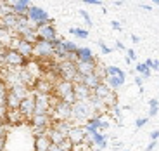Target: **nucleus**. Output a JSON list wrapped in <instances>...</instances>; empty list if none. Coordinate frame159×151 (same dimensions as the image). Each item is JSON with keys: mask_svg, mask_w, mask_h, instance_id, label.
Listing matches in <instances>:
<instances>
[{"mask_svg": "<svg viewBox=\"0 0 159 151\" xmlns=\"http://www.w3.org/2000/svg\"><path fill=\"white\" fill-rule=\"evenodd\" d=\"M7 94H9V87L5 85V82L0 80V104L7 103Z\"/></svg>", "mask_w": 159, "mask_h": 151, "instance_id": "nucleus-30", "label": "nucleus"}, {"mask_svg": "<svg viewBox=\"0 0 159 151\" xmlns=\"http://www.w3.org/2000/svg\"><path fill=\"white\" fill-rule=\"evenodd\" d=\"M52 146V141L48 135H36L35 137V151H48Z\"/></svg>", "mask_w": 159, "mask_h": 151, "instance_id": "nucleus-19", "label": "nucleus"}, {"mask_svg": "<svg viewBox=\"0 0 159 151\" xmlns=\"http://www.w3.org/2000/svg\"><path fill=\"white\" fill-rule=\"evenodd\" d=\"M90 139H92V144L95 148H99V149H106V146H107V135L102 134V132L90 135Z\"/></svg>", "mask_w": 159, "mask_h": 151, "instance_id": "nucleus-20", "label": "nucleus"}, {"mask_svg": "<svg viewBox=\"0 0 159 151\" xmlns=\"http://www.w3.org/2000/svg\"><path fill=\"white\" fill-rule=\"evenodd\" d=\"M131 59H137L135 51H133V49H126V63H131Z\"/></svg>", "mask_w": 159, "mask_h": 151, "instance_id": "nucleus-38", "label": "nucleus"}, {"mask_svg": "<svg viewBox=\"0 0 159 151\" xmlns=\"http://www.w3.org/2000/svg\"><path fill=\"white\" fill-rule=\"evenodd\" d=\"M56 45L48 40H38L35 44V57L36 59H54Z\"/></svg>", "mask_w": 159, "mask_h": 151, "instance_id": "nucleus-5", "label": "nucleus"}, {"mask_svg": "<svg viewBox=\"0 0 159 151\" xmlns=\"http://www.w3.org/2000/svg\"><path fill=\"white\" fill-rule=\"evenodd\" d=\"M93 108L88 101H76L73 104V116H71V122L75 125H80V123H87L88 120L92 118L93 115Z\"/></svg>", "mask_w": 159, "mask_h": 151, "instance_id": "nucleus-1", "label": "nucleus"}, {"mask_svg": "<svg viewBox=\"0 0 159 151\" xmlns=\"http://www.w3.org/2000/svg\"><path fill=\"white\" fill-rule=\"evenodd\" d=\"M21 103H23V101H21L12 90H9V94H7V103H5L9 110H17V108H21Z\"/></svg>", "mask_w": 159, "mask_h": 151, "instance_id": "nucleus-23", "label": "nucleus"}, {"mask_svg": "<svg viewBox=\"0 0 159 151\" xmlns=\"http://www.w3.org/2000/svg\"><path fill=\"white\" fill-rule=\"evenodd\" d=\"M159 111V101L157 99H151L149 101V116H156Z\"/></svg>", "mask_w": 159, "mask_h": 151, "instance_id": "nucleus-32", "label": "nucleus"}, {"mask_svg": "<svg viewBox=\"0 0 159 151\" xmlns=\"http://www.w3.org/2000/svg\"><path fill=\"white\" fill-rule=\"evenodd\" d=\"M7 113H9L7 104H0V122H7Z\"/></svg>", "mask_w": 159, "mask_h": 151, "instance_id": "nucleus-35", "label": "nucleus"}, {"mask_svg": "<svg viewBox=\"0 0 159 151\" xmlns=\"http://www.w3.org/2000/svg\"><path fill=\"white\" fill-rule=\"evenodd\" d=\"M12 5H14V12L17 16H26L30 7H31V2L30 0H14Z\"/></svg>", "mask_w": 159, "mask_h": 151, "instance_id": "nucleus-15", "label": "nucleus"}, {"mask_svg": "<svg viewBox=\"0 0 159 151\" xmlns=\"http://www.w3.org/2000/svg\"><path fill=\"white\" fill-rule=\"evenodd\" d=\"M47 135H48V139L52 141V144H61L64 139H66V135H64L62 132H59L57 129H54V127L48 129V134Z\"/></svg>", "mask_w": 159, "mask_h": 151, "instance_id": "nucleus-22", "label": "nucleus"}, {"mask_svg": "<svg viewBox=\"0 0 159 151\" xmlns=\"http://www.w3.org/2000/svg\"><path fill=\"white\" fill-rule=\"evenodd\" d=\"M95 64L97 61H83V59H78L76 61V70H78L80 75H92V73L95 71Z\"/></svg>", "mask_w": 159, "mask_h": 151, "instance_id": "nucleus-13", "label": "nucleus"}, {"mask_svg": "<svg viewBox=\"0 0 159 151\" xmlns=\"http://www.w3.org/2000/svg\"><path fill=\"white\" fill-rule=\"evenodd\" d=\"M17 23H19V16H17V14H9V16L0 17V26L5 28V30H11V32L16 30Z\"/></svg>", "mask_w": 159, "mask_h": 151, "instance_id": "nucleus-14", "label": "nucleus"}, {"mask_svg": "<svg viewBox=\"0 0 159 151\" xmlns=\"http://www.w3.org/2000/svg\"><path fill=\"white\" fill-rule=\"evenodd\" d=\"M0 47H2V42H0Z\"/></svg>", "mask_w": 159, "mask_h": 151, "instance_id": "nucleus-55", "label": "nucleus"}, {"mask_svg": "<svg viewBox=\"0 0 159 151\" xmlns=\"http://www.w3.org/2000/svg\"><path fill=\"white\" fill-rule=\"evenodd\" d=\"M9 14H16V12H14V5H12V2L0 0V17L9 16Z\"/></svg>", "mask_w": 159, "mask_h": 151, "instance_id": "nucleus-25", "label": "nucleus"}, {"mask_svg": "<svg viewBox=\"0 0 159 151\" xmlns=\"http://www.w3.org/2000/svg\"><path fill=\"white\" fill-rule=\"evenodd\" d=\"M102 82H104V80L100 78L99 75H95V73H92V75H87V76H85V80H83V84L87 85V87L90 89L92 92H93V89H95L97 85L102 84Z\"/></svg>", "mask_w": 159, "mask_h": 151, "instance_id": "nucleus-21", "label": "nucleus"}, {"mask_svg": "<svg viewBox=\"0 0 159 151\" xmlns=\"http://www.w3.org/2000/svg\"><path fill=\"white\" fill-rule=\"evenodd\" d=\"M76 56H78V59H83V61H95V56H93L90 47H80Z\"/></svg>", "mask_w": 159, "mask_h": 151, "instance_id": "nucleus-24", "label": "nucleus"}, {"mask_svg": "<svg viewBox=\"0 0 159 151\" xmlns=\"http://www.w3.org/2000/svg\"><path fill=\"white\" fill-rule=\"evenodd\" d=\"M75 90V84L69 82V80H64V78H57V82L54 84V92L52 94L56 95L57 99H64L68 94Z\"/></svg>", "mask_w": 159, "mask_h": 151, "instance_id": "nucleus-6", "label": "nucleus"}, {"mask_svg": "<svg viewBox=\"0 0 159 151\" xmlns=\"http://www.w3.org/2000/svg\"><path fill=\"white\" fill-rule=\"evenodd\" d=\"M21 113L24 115V118L26 120H31L33 116H35V110H36V97H35V92H33L31 95H28L26 99H23V103H21Z\"/></svg>", "mask_w": 159, "mask_h": 151, "instance_id": "nucleus-7", "label": "nucleus"}, {"mask_svg": "<svg viewBox=\"0 0 159 151\" xmlns=\"http://www.w3.org/2000/svg\"><path fill=\"white\" fill-rule=\"evenodd\" d=\"M99 47H100V51H102V54H111V52H112V49L107 47L104 42H99Z\"/></svg>", "mask_w": 159, "mask_h": 151, "instance_id": "nucleus-39", "label": "nucleus"}, {"mask_svg": "<svg viewBox=\"0 0 159 151\" xmlns=\"http://www.w3.org/2000/svg\"><path fill=\"white\" fill-rule=\"evenodd\" d=\"M9 49H16L21 56H24L26 59H33V57H35V44H30V42L23 40L21 37H17V35L12 38Z\"/></svg>", "mask_w": 159, "mask_h": 151, "instance_id": "nucleus-4", "label": "nucleus"}, {"mask_svg": "<svg viewBox=\"0 0 159 151\" xmlns=\"http://www.w3.org/2000/svg\"><path fill=\"white\" fill-rule=\"evenodd\" d=\"M26 16H28L30 19H33L35 23H38V26H40V24H43V23H50V21H52L50 16H48L42 7H38V5H31Z\"/></svg>", "mask_w": 159, "mask_h": 151, "instance_id": "nucleus-8", "label": "nucleus"}, {"mask_svg": "<svg viewBox=\"0 0 159 151\" xmlns=\"http://www.w3.org/2000/svg\"><path fill=\"white\" fill-rule=\"evenodd\" d=\"M24 68L30 71V75H31L33 78L38 80L40 76H42V66H40V63L36 59H28L26 64H24Z\"/></svg>", "mask_w": 159, "mask_h": 151, "instance_id": "nucleus-16", "label": "nucleus"}, {"mask_svg": "<svg viewBox=\"0 0 159 151\" xmlns=\"http://www.w3.org/2000/svg\"><path fill=\"white\" fill-rule=\"evenodd\" d=\"M4 148H5V137L0 135V151H4Z\"/></svg>", "mask_w": 159, "mask_h": 151, "instance_id": "nucleus-45", "label": "nucleus"}, {"mask_svg": "<svg viewBox=\"0 0 159 151\" xmlns=\"http://www.w3.org/2000/svg\"><path fill=\"white\" fill-rule=\"evenodd\" d=\"M85 4H88V5H102V2L100 0H83Z\"/></svg>", "mask_w": 159, "mask_h": 151, "instance_id": "nucleus-42", "label": "nucleus"}, {"mask_svg": "<svg viewBox=\"0 0 159 151\" xmlns=\"http://www.w3.org/2000/svg\"><path fill=\"white\" fill-rule=\"evenodd\" d=\"M147 122H149L147 116H142V118H139V120L135 122V127H137V129H140V127H143V125H145Z\"/></svg>", "mask_w": 159, "mask_h": 151, "instance_id": "nucleus-40", "label": "nucleus"}, {"mask_svg": "<svg viewBox=\"0 0 159 151\" xmlns=\"http://www.w3.org/2000/svg\"><path fill=\"white\" fill-rule=\"evenodd\" d=\"M4 33H5V28H2V26H0V37L4 35Z\"/></svg>", "mask_w": 159, "mask_h": 151, "instance_id": "nucleus-52", "label": "nucleus"}, {"mask_svg": "<svg viewBox=\"0 0 159 151\" xmlns=\"http://www.w3.org/2000/svg\"><path fill=\"white\" fill-rule=\"evenodd\" d=\"M109 90H111V87H109L106 82H102L100 85H97V87L93 89V94H95L97 97H100V99H104V97L109 94Z\"/></svg>", "mask_w": 159, "mask_h": 151, "instance_id": "nucleus-27", "label": "nucleus"}, {"mask_svg": "<svg viewBox=\"0 0 159 151\" xmlns=\"http://www.w3.org/2000/svg\"><path fill=\"white\" fill-rule=\"evenodd\" d=\"M26 57L21 56L19 52L16 51V49H7V52H5V66H24L26 64Z\"/></svg>", "mask_w": 159, "mask_h": 151, "instance_id": "nucleus-9", "label": "nucleus"}, {"mask_svg": "<svg viewBox=\"0 0 159 151\" xmlns=\"http://www.w3.org/2000/svg\"><path fill=\"white\" fill-rule=\"evenodd\" d=\"M52 116V122H59V120H71L73 116V104L66 103L62 99H57L56 97V103H54V108L50 111Z\"/></svg>", "mask_w": 159, "mask_h": 151, "instance_id": "nucleus-2", "label": "nucleus"}, {"mask_svg": "<svg viewBox=\"0 0 159 151\" xmlns=\"http://www.w3.org/2000/svg\"><path fill=\"white\" fill-rule=\"evenodd\" d=\"M69 33L71 35H75V37H78V38H88V32L87 30H81V28H71L69 30Z\"/></svg>", "mask_w": 159, "mask_h": 151, "instance_id": "nucleus-33", "label": "nucleus"}, {"mask_svg": "<svg viewBox=\"0 0 159 151\" xmlns=\"http://www.w3.org/2000/svg\"><path fill=\"white\" fill-rule=\"evenodd\" d=\"M151 139H154V141L159 139V130H152L151 132Z\"/></svg>", "mask_w": 159, "mask_h": 151, "instance_id": "nucleus-44", "label": "nucleus"}, {"mask_svg": "<svg viewBox=\"0 0 159 151\" xmlns=\"http://www.w3.org/2000/svg\"><path fill=\"white\" fill-rule=\"evenodd\" d=\"M48 151H64V149L59 146V144H52V146H50V149H48Z\"/></svg>", "mask_w": 159, "mask_h": 151, "instance_id": "nucleus-43", "label": "nucleus"}, {"mask_svg": "<svg viewBox=\"0 0 159 151\" xmlns=\"http://www.w3.org/2000/svg\"><path fill=\"white\" fill-rule=\"evenodd\" d=\"M75 95L78 101H88V97L92 95V90L85 84H75Z\"/></svg>", "mask_w": 159, "mask_h": 151, "instance_id": "nucleus-17", "label": "nucleus"}, {"mask_svg": "<svg viewBox=\"0 0 159 151\" xmlns=\"http://www.w3.org/2000/svg\"><path fill=\"white\" fill-rule=\"evenodd\" d=\"M52 70L59 75V78L69 80V82H73L75 76H76V73H78L76 63H73V61H61V63L52 64Z\"/></svg>", "mask_w": 159, "mask_h": 151, "instance_id": "nucleus-3", "label": "nucleus"}, {"mask_svg": "<svg viewBox=\"0 0 159 151\" xmlns=\"http://www.w3.org/2000/svg\"><path fill=\"white\" fill-rule=\"evenodd\" d=\"M121 71H123V70L118 68V66H106V75L107 76H118Z\"/></svg>", "mask_w": 159, "mask_h": 151, "instance_id": "nucleus-34", "label": "nucleus"}, {"mask_svg": "<svg viewBox=\"0 0 159 151\" xmlns=\"http://www.w3.org/2000/svg\"><path fill=\"white\" fill-rule=\"evenodd\" d=\"M80 14H81V17L85 19V23H87V26H92V17H90V14H88L87 11H80Z\"/></svg>", "mask_w": 159, "mask_h": 151, "instance_id": "nucleus-37", "label": "nucleus"}, {"mask_svg": "<svg viewBox=\"0 0 159 151\" xmlns=\"http://www.w3.org/2000/svg\"><path fill=\"white\" fill-rule=\"evenodd\" d=\"M135 71H139V75H140V76H143L145 80L151 78V75H152V70H151V68H149L145 63H139V64H137Z\"/></svg>", "mask_w": 159, "mask_h": 151, "instance_id": "nucleus-28", "label": "nucleus"}, {"mask_svg": "<svg viewBox=\"0 0 159 151\" xmlns=\"http://www.w3.org/2000/svg\"><path fill=\"white\" fill-rule=\"evenodd\" d=\"M111 26H112L114 30H121V24H119L118 21H112V23H111Z\"/></svg>", "mask_w": 159, "mask_h": 151, "instance_id": "nucleus-47", "label": "nucleus"}, {"mask_svg": "<svg viewBox=\"0 0 159 151\" xmlns=\"http://www.w3.org/2000/svg\"><path fill=\"white\" fill-rule=\"evenodd\" d=\"M152 71H159V61H154V64H152Z\"/></svg>", "mask_w": 159, "mask_h": 151, "instance_id": "nucleus-49", "label": "nucleus"}, {"mask_svg": "<svg viewBox=\"0 0 159 151\" xmlns=\"http://www.w3.org/2000/svg\"><path fill=\"white\" fill-rule=\"evenodd\" d=\"M87 137H88V134H87V130H85V125L83 127H81V125H73V129L69 130V134H68V139L71 141L73 144L83 143Z\"/></svg>", "mask_w": 159, "mask_h": 151, "instance_id": "nucleus-11", "label": "nucleus"}, {"mask_svg": "<svg viewBox=\"0 0 159 151\" xmlns=\"http://www.w3.org/2000/svg\"><path fill=\"white\" fill-rule=\"evenodd\" d=\"M125 151H128V149H125Z\"/></svg>", "mask_w": 159, "mask_h": 151, "instance_id": "nucleus-56", "label": "nucleus"}, {"mask_svg": "<svg viewBox=\"0 0 159 151\" xmlns=\"http://www.w3.org/2000/svg\"><path fill=\"white\" fill-rule=\"evenodd\" d=\"M24 115L21 113V110L17 108V110H9L7 113V123L9 125H19V123L24 122Z\"/></svg>", "mask_w": 159, "mask_h": 151, "instance_id": "nucleus-18", "label": "nucleus"}, {"mask_svg": "<svg viewBox=\"0 0 159 151\" xmlns=\"http://www.w3.org/2000/svg\"><path fill=\"white\" fill-rule=\"evenodd\" d=\"M104 103L107 104V108H111V106H116L118 104V94H116V90H109V94L104 97Z\"/></svg>", "mask_w": 159, "mask_h": 151, "instance_id": "nucleus-29", "label": "nucleus"}, {"mask_svg": "<svg viewBox=\"0 0 159 151\" xmlns=\"http://www.w3.org/2000/svg\"><path fill=\"white\" fill-rule=\"evenodd\" d=\"M38 37L40 40H48V42H54V40L57 38V32H56V26L50 23H43V24H40L38 26Z\"/></svg>", "mask_w": 159, "mask_h": 151, "instance_id": "nucleus-10", "label": "nucleus"}, {"mask_svg": "<svg viewBox=\"0 0 159 151\" xmlns=\"http://www.w3.org/2000/svg\"><path fill=\"white\" fill-rule=\"evenodd\" d=\"M143 80H145V78H143V76H140V75H139V76H135V84L139 85L140 89L143 87Z\"/></svg>", "mask_w": 159, "mask_h": 151, "instance_id": "nucleus-41", "label": "nucleus"}, {"mask_svg": "<svg viewBox=\"0 0 159 151\" xmlns=\"http://www.w3.org/2000/svg\"><path fill=\"white\" fill-rule=\"evenodd\" d=\"M151 2H154L156 5H159V0H151Z\"/></svg>", "mask_w": 159, "mask_h": 151, "instance_id": "nucleus-53", "label": "nucleus"}, {"mask_svg": "<svg viewBox=\"0 0 159 151\" xmlns=\"http://www.w3.org/2000/svg\"><path fill=\"white\" fill-rule=\"evenodd\" d=\"M125 80L126 78H121V76H107V78H106V84H107L112 90H118L121 85H125Z\"/></svg>", "mask_w": 159, "mask_h": 151, "instance_id": "nucleus-26", "label": "nucleus"}, {"mask_svg": "<svg viewBox=\"0 0 159 151\" xmlns=\"http://www.w3.org/2000/svg\"><path fill=\"white\" fill-rule=\"evenodd\" d=\"M131 40H133L135 44H139V42H140V38H139V37H137V35H131Z\"/></svg>", "mask_w": 159, "mask_h": 151, "instance_id": "nucleus-51", "label": "nucleus"}, {"mask_svg": "<svg viewBox=\"0 0 159 151\" xmlns=\"http://www.w3.org/2000/svg\"><path fill=\"white\" fill-rule=\"evenodd\" d=\"M145 64H147V66L152 70V64H154V59H145Z\"/></svg>", "mask_w": 159, "mask_h": 151, "instance_id": "nucleus-50", "label": "nucleus"}, {"mask_svg": "<svg viewBox=\"0 0 159 151\" xmlns=\"http://www.w3.org/2000/svg\"><path fill=\"white\" fill-rule=\"evenodd\" d=\"M156 144H157V141H154V139H152V141H151V144L147 146V151H152V149L156 148Z\"/></svg>", "mask_w": 159, "mask_h": 151, "instance_id": "nucleus-46", "label": "nucleus"}, {"mask_svg": "<svg viewBox=\"0 0 159 151\" xmlns=\"http://www.w3.org/2000/svg\"><path fill=\"white\" fill-rule=\"evenodd\" d=\"M62 44H64V49H66V52H68V54H76V52H78V45L76 44H73L71 40H62Z\"/></svg>", "mask_w": 159, "mask_h": 151, "instance_id": "nucleus-31", "label": "nucleus"}, {"mask_svg": "<svg viewBox=\"0 0 159 151\" xmlns=\"http://www.w3.org/2000/svg\"><path fill=\"white\" fill-rule=\"evenodd\" d=\"M59 146H61V148H62V149H64V151H73V146H75V144H73V143H71V141H69V139H68V137H66V139H64V141H62V143H61V144H59Z\"/></svg>", "mask_w": 159, "mask_h": 151, "instance_id": "nucleus-36", "label": "nucleus"}, {"mask_svg": "<svg viewBox=\"0 0 159 151\" xmlns=\"http://www.w3.org/2000/svg\"><path fill=\"white\" fill-rule=\"evenodd\" d=\"M35 92H42V94H52L54 92V82L48 80L47 76H40L35 84Z\"/></svg>", "mask_w": 159, "mask_h": 151, "instance_id": "nucleus-12", "label": "nucleus"}, {"mask_svg": "<svg viewBox=\"0 0 159 151\" xmlns=\"http://www.w3.org/2000/svg\"><path fill=\"white\" fill-rule=\"evenodd\" d=\"M116 49H118V51H126V47H125L121 42H118V44H116Z\"/></svg>", "mask_w": 159, "mask_h": 151, "instance_id": "nucleus-48", "label": "nucleus"}, {"mask_svg": "<svg viewBox=\"0 0 159 151\" xmlns=\"http://www.w3.org/2000/svg\"><path fill=\"white\" fill-rule=\"evenodd\" d=\"M97 151H102V149H99V148H97Z\"/></svg>", "mask_w": 159, "mask_h": 151, "instance_id": "nucleus-54", "label": "nucleus"}]
</instances>
